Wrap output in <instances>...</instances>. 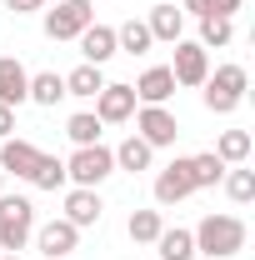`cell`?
I'll use <instances>...</instances> for the list:
<instances>
[{"label":"cell","mask_w":255,"mask_h":260,"mask_svg":"<svg viewBox=\"0 0 255 260\" xmlns=\"http://www.w3.org/2000/svg\"><path fill=\"white\" fill-rule=\"evenodd\" d=\"M195 235V255H210V260H230L245 250V220L240 215H205L200 225L190 230Z\"/></svg>","instance_id":"cell-1"},{"label":"cell","mask_w":255,"mask_h":260,"mask_svg":"<svg viewBox=\"0 0 255 260\" xmlns=\"http://www.w3.org/2000/svg\"><path fill=\"white\" fill-rule=\"evenodd\" d=\"M200 90H205V110L210 115H235L245 90H250V75H245V65H215Z\"/></svg>","instance_id":"cell-2"},{"label":"cell","mask_w":255,"mask_h":260,"mask_svg":"<svg viewBox=\"0 0 255 260\" xmlns=\"http://www.w3.org/2000/svg\"><path fill=\"white\" fill-rule=\"evenodd\" d=\"M35 235V205L25 195H0V250L20 255Z\"/></svg>","instance_id":"cell-3"},{"label":"cell","mask_w":255,"mask_h":260,"mask_svg":"<svg viewBox=\"0 0 255 260\" xmlns=\"http://www.w3.org/2000/svg\"><path fill=\"white\" fill-rule=\"evenodd\" d=\"M115 175V150L110 145H75V155L65 160V180H75V185H85V190H95L100 180H110Z\"/></svg>","instance_id":"cell-4"},{"label":"cell","mask_w":255,"mask_h":260,"mask_svg":"<svg viewBox=\"0 0 255 260\" xmlns=\"http://www.w3.org/2000/svg\"><path fill=\"white\" fill-rule=\"evenodd\" d=\"M85 25H95V0H55L45 10V40H75Z\"/></svg>","instance_id":"cell-5"},{"label":"cell","mask_w":255,"mask_h":260,"mask_svg":"<svg viewBox=\"0 0 255 260\" xmlns=\"http://www.w3.org/2000/svg\"><path fill=\"white\" fill-rule=\"evenodd\" d=\"M135 135L150 145V150H160V145H175V135H180V120L165 110V105H135Z\"/></svg>","instance_id":"cell-6"},{"label":"cell","mask_w":255,"mask_h":260,"mask_svg":"<svg viewBox=\"0 0 255 260\" xmlns=\"http://www.w3.org/2000/svg\"><path fill=\"white\" fill-rule=\"evenodd\" d=\"M170 75H175V85L200 90V85H205V75H210V50H205V45H195V40H175Z\"/></svg>","instance_id":"cell-7"},{"label":"cell","mask_w":255,"mask_h":260,"mask_svg":"<svg viewBox=\"0 0 255 260\" xmlns=\"http://www.w3.org/2000/svg\"><path fill=\"white\" fill-rule=\"evenodd\" d=\"M190 195H195L190 155H180V160H170V165L155 175V205H180V200H190Z\"/></svg>","instance_id":"cell-8"},{"label":"cell","mask_w":255,"mask_h":260,"mask_svg":"<svg viewBox=\"0 0 255 260\" xmlns=\"http://www.w3.org/2000/svg\"><path fill=\"white\" fill-rule=\"evenodd\" d=\"M35 245H40V255L45 260H65V255H75V245H80V230L70 225V220H45V225H35V235H30Z\"/></svg>","instance_id":"cell-9"},{"label":"cell","mask_w":255,"mask_h":260,"mask_svg":"<svg viewBox=\"0 0 255 260\" xmlns=\"http://www.w3.org/2000/svg\"><path fill=\"white\" fill-rule=\"evenodd\" d=\"M135 105H140V100H135L130 85H110V80H105V90L95 95V120L100 125H125L130 115H135Z\"/></svg>","instance_id":"cell-10"},{"label":"cell","mask_w":255,"mask_h":260,"mask_svg":"<svg viewBox=\"0 0 255 260\" xmlns=\"http://www.w3.org/2000/svg\"><path fill=\"white\" fill-rule=\"evenodd\" d=\"M40 155H45V150L30 145V140H15V135H10V140H0V170H5V175H15V180H30L35 165H40Z\"/></svg>","instance_id":"cell-11"},{"label":"cell","mask_w":255,"mask_h":260,"mask_svg":"<svg viewBox=\"0 0 255 260\" xmlns=\"http://www.w3.org/2000/svg\"><path fill=\"white\" fill-rule=\"evenodd\" d=\"M30 100V70L15 60V55H0V105H25Z\"/></svg>","instance_id":"cell-12"},{"label":"cell","mask_w":255,"mask_h":260,"mask_svg":"<svg viewBox=\"0 0 255 260\" xmlns=\"http://www.w3.org/2000/svg\"><path fill=\"white\" fill-rule=\"evenodd\" d=\"M100 215H105V205H100V190H85V185H75V190L65 195V220H70L75 230L100 225Z\"/></svg>","instance_id":"cell-13"},{"label":"cell","mask_w":255,"mask_h":260,"mask_svg":"<svg viewBox=\"0 0 255 260\" xmlns=\"http://www.w3.org/2000/svg\"><path fill=\"white\" fill-rule=\"evenodd\" d=\"M130 90H135V100H140V105H165V100L175 95V75H170V65H150V70H145Z\"/></svg>","instance_id":"cell-14"},{"label":"cell","mask_w":255,"mask_h":260,"mask_svg":"<svg viewBox=\"0 0 255 260\" xmlns=\"http://www.w3.org/2000/svg\"><path fill=\"white\" fill-rule=\"evenodd\" d=\"M75 40H80V55H85V65H105L110 55H120V50H115V25H85Z\"/></svg>","instance_id":"cell-15"},{"label":"cell","mask_w":255,"mask_h":260,"mask_svg":"<svg viewBox=\"0 0 255 260\" xmlns=\"http://www.w3.org/2000/svg\"><path fill=\"white\" fill-rule=\"evenodd\" d=\"M145 30H150V40H165V45H175L180 40V30H185V10L180 5H155L150 15H145Z\"/></svg>","instance_id":"cell-16"},{"label":"cell","mask_w":255,"mask_h":260,"mask_svg":"<svg viewBox=\"0 0 255 260\" xmlns=\"http://www.w3.org/2000/svg\"><path fill=\"white\" fill-rule=\"evenodd\" d=\"M100 90H105L100 65H75V70L65 75V95H75V100H95Z\"/></svg>","instance_id":"cell-17"},{"label":"cell","mask_w":255,"mask_h":260,"mask_svg":"<svg viewBox=\"0 0 255 260\" xmlns=\"http://www.w3.org/2000/svg\"><path fill=\"white\" fill-rule=\"evenodd\" d=\"M255 150L250 130H220V140H215V155H220V165H245Z\"/></svg>","instance_id":"cell-18"},{"label":"cell","mask_w":255,"mask_h":260,"mask_svg":"<svg viewBox=\"0 0 255 260\" xmlns=\"http://www.w3.org/2000/svg\"><path fill=\"white\" fill-rule=\"evenodd\" d=\"M150 160H155V150H150L140 135H125V140L115 145V170H130V175H135V170H150Z\"/></svg>","instance_id":"cell-19"},{"label":"cell","mask_w":255,"mask_h":260,"mask_svg":"<svg viewBox=\"0 0 255 260\" xmlns=\"http://www.w3.org/2000/svg\"><path fill=\"white\" fill-rule=\"evenodd\" d=\"M30 100L45 105V110H55V105L65 100V75H60V70H40V75H30Z\"/></svg>","instance_id":"cell-20"},{"label":"cell","mask_w":255,"mask_h":260,"mask_svg":"<svg viewBox=\"0 0 255 260\" xmlns=\"http://www.w3.org/2000/svg\"><path fill=\"white\" fill-rule=\"evenodd\" d=\"M155 250H160V260H195V235L180 230V225H175V230L165 225L155 235Z\"/></svg>","instance_id":"cell-21"},{"label":"cell","mask_w":255,"mask_h":260,"mask_svg":"<svg viewBox=\"0 0 255 260\" xmlns=\"http://www.w3.org/2000/svg\"><path fill=\"white\" fill-rule=\"evenodd\" d=\"M225 170H230V165H220V155H215V150L190 155V180H195V190H210V185H220Z\"/></svg>","instance_id":"cell-22"},{"label":"cell","mask_w":255,"mask_h":260,"mask_svg":"<svg viewBox=\"0 0 255 260\" xmlns=\"http://www.w3.org/2000/svg\"><path fill=\"white\" fill-rule=\"evenodd\" d=\"M165 230V220H160V210H130L125 220V235L135 240V245H155V235Z\"/></svg>","instance_id":"cell-23"},{"label":"cell","mask_w":255,"mask_h":260,"mask_svg":"<svg viewBox=\"0 0 255 260\" xmlns=\"http://www.w3.org/2000/svg\"><path fill=\"white\" fill-rule=\"evenodd\" d=\"M235 40V20H220V15H200V40L195 45H205V50H225Z\"/></svg>","instance_id":"cell-24"},{"label":"cell","mask_w":255,"mask_h":260,"mask_svg":"<svg viewBox=\"0 0 255 260\" xmlns=\"http://www.w3.org/2000/svg\"><path fill=\"white\" fill-rule=\"evenodd\" d=\"M220 185H225V195H230L235 205H250V200H255V170H245V165H230Z\"/></svg>","instance_id":"cell-25"},{"label":"cell","mask_w":255,"mask_h":260,"mask_svg":"<svg viewBox=\"0 0 255 260\" xmlns=\"http://www.w3.org/2000/svg\"><path fill=\"white\" fill-rule=\"evenodd\" d=\"M155 40H150V30H145V20H125L120 30H115V50H125V55H145Z\"/></svg>","instance_id":"cell-26"},{"label":"cell","mask_w":255,"mask_h":260,"mask_svg":"<svg viewBox=\"0 0 255 260\" xmlns=\"http://www.w3.org/2000/svg\"><path fill=\"white\" fill-rule=\"evenodd\" d=\"M100 120H95V110H75V115H70V120H65V135H70V140H75V145H95L100 140Z\"/></svg>","instance_id":"cell-27"},{"label":"cell","mask_w":255,"mask_h":260,"mask_svg":"<svg viewBox=\"0 0 255 260\" xmlns=\"http://www.w3.org/2000/svg\"><path fill=\"white\" fill-rule=\"evenodd\" d=\"M30 185H35V190H60V185H65V160H60V155H40Z\"/></svg>","instance_id":"cell-28"},{"label":"cell","mask_w":255,"mask_h":260,"mask_svg":"<svg viewBox=\"0 0 255 260\" xmlns=\"http://www.w3.org/2000/svg\"><path fill=\"white\" fill-rule=\"evenodd\" d=\"M5 10L10 15H35V10H45V0H5Z\"/></svg>","instance_id":"cell-29"},{"label":"cell","mask_w":255,"mask_h":260,"mask_svg":"<svg viewBox=\"0 0 255 260\" xmlns=\"http://www.w3.org/2000/svg\"><path fill=\"white\" fill-rule=\"evenodd\" d=\"M235 10H240V0H210V15H220V20H235Z\"/></svg>","instance_id":"cell-30"},{"label":"cell","mask_w":255,"mask_h":260,"mask_svg":"<svg viewBox=\"0 0 255 260\" xmlns=\"http://www.w3.org/2000/svg\"><path fill=\"white\" fill-rule=\"evenodd\" d=\"M10 130H15V110L0 105V140H10Z\"/></svg>","instance_id":"cell-31"},{"label":"cell","mask_w":255,"mask_h":260,"mask_svg":"<svg viewBox=\"0 0 255 260\" xmlns=\"http://www.w3.org/2000/svg\"><path fill=\"white\" fill-rule=\"evenodd\" d=\"M185 15H210V0H180Z\"/></svg>","instance_id":"cell-32"},{"label":"cell","mask_w":255,"mask_h":260,"mask_svg":"<svg viewBox=\"0 0 255 260\" xmlns=\"http://www.w3.org/2000/svg\"><path fill=\"white\" fill-rule=\"evenodd\" d=\"M0 195H5V170H0Z\"/></svg>","instance_id":"cell-33"},{"label":"cell","mask_w":255,"mask_h":260,"mask_svg":"<svg viewBox=\"0 0 255 260\" xmlns=\"http://www.w3.org/2000/svg\"><path fill=\"white\" fill-rule=\"evenodd\" d=\"M0 260H20V255H5V250H0Z\"/></svg>","instance_id":"cell-34"}]
</instances>
